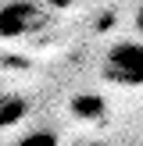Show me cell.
I'll use <instances>...</instances> for the list:
<instances>
[{"label": "cell", "mask_w": 143, "mask_h": 146, "mask_svg": "<svg viewBox=\"0 0 143 146\" xmlns=\"http://www.w3.org/2000/svg\"><path fill=\"white\" fill-rule=\"evenodd\" d=\"M100 75H104L111 86H122V89L143 86V39H122V43H114V46L104 54Z\"/></svg>", "instance_id": "cell-1"}, {"label": "cell", "mask_w": 143, "mask_h": 146, "mask_svg": "<svg viewBox=\"0 0 143 146\" xmlns=\"http://www.w3.org/2000/svg\"><path fill=\"white\" fill-rule=\"evenodd\" d=\"M47 21V14L39 11V4L32 0H11V4L0 7V39H18L29 36Z\"/></svg>", "instance_id": "cell-2"}, {"label": "cell", "mask_w": 143, "mask_h": 146, "mask_svg": "<svg viewBox=\"0 0 143 146\" xmlns=\"http://www.w3.org/2000/svg\"><path fill=\"white\" fill-rule=\"evenodd\" d=\"M25 111H29V104L21 96H14V93H0V128L18 125V121L25 118Z\"/></svg>", "instance_id": "cell-3"}, {"label": "cell", "mask_w": 143, "mask_h": 146, "mask_svg": "<svg viewBox=\"0 0 143 146\" xmlns=\"http://www.w3.org/2000/svg\"><path fill=\"white\" fill-rule=\"evenodd\" d=\"M14 146H57V132H50V128H32V132H25Z\"/></svg>", "instance_id": "cell-4"}, {"label": "cell", "mask_w": 143, "mask_h": 146, "mask_svg": "<svg viewBox=\"0 0 143 146\" xmlns=\"http://www.w3.org/2000/svg\"><path fill=\"white\" fill-rule=\"evenodd\" d=\"M100 100H90V96H82V100H75V114H82V118H100Z\"/></svg>", "instance_id": "cell-5"}, {"label": "cell", "mask_w": 143, "mask_h": 146, "mask_svg": "<svg viewBox=\"0 0 143 146\" xmlns=\"http://www.w3.org/2000/svg\"><path fill=\"white\" fill-rule=\"evenodd\" d=\"M132 25H136V32H140V36H143V4H140V11H136V14H132Z\"/></svg>", "instance_id": "cell-6"}]
</instances>
